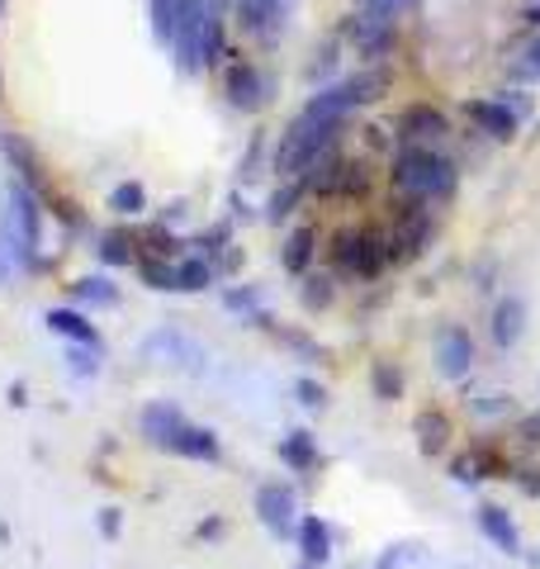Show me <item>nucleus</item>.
<instances>
[{
    "label": "nucleus",
    "mask_w": 540,
    "mask_h": 569,
    "mask_svg": "<svg viewBox=\"0 0 540 569\" xmlns=\"http://www.w3.org/2000/svg\"><path fill=\"white\" fill-rule=\"evenodd\" d=\"M176 20H180V0H152V33L167 48L176 39Z\"/></svg>",
    "instance_id": "15"
},
{
    "label": "nucleus",
    "mask_w": 540,
    "mask_h": 569,
    "mask_svg": "<svg viewBox=\"0 0 540 569\" xmlns=\"http://www.w3.org/2000/svg\"><path fill=\"white\" fill-rule=\"evenodd\" d=\"M337 123L328 114H313V110H299V119L280 133V148H276V171L280 176H309L318 157L332 152L337 142Z\"/></svg>",
    "instance_id": "2"
},
{
    "label": "nucleus",
    "mask_w": 540,
    "mask_h": 569,
    "mask_svg": "<svg viewBox=\"0 0 540 569\" xmlns=\"http://www.w3.org/2000/svg\"><path fill=\"white\" fill-rule=\"evenodd\" d=\"M498 100H502V104H508V110L517 114V123L531 114V96H527V91H498Z\"/></svg>",
    "instance_id": "26"
},
{
    "label": "nucleus",
    "mask_w": 540,
    "mask_h": 569,
    "mask_svg": "<svg viewBox=\"0 0 540 569\" xmlns=\"http://www.w3.org/2000/svg\"><path fill=\"white\" fill-rule=\"evenodd\" d=\"M294 200H299V186H290V190H280L276 200H270V219H284V213L294 209Z\"/></svg>",
    "instance_id": "28"
},
{
    "label": "nucleus",
    "mask_w": 540,
    "mask_h": 569,
    "mask_svg": "<svg viewBox=\"0 0 540 569\" xmlns=\"http://www.w3.org/2000/svg\"><path fill=\"white\" fill-rule=\"evenodd\" d=\"M521 441H527V447H540V408L527 422H521Z\"/></svg>",
    "instance_id": "30"
},
{
    "label": "nucleus",
    "mask_w": 540,
    "mask_h": 569,
    "mask_svg": "<svg viewBox=\"0 0 540 569\" xmlns=\"http://www.w3.org/2000/svg\"><path fill=\"white\" fill-rule=\"evenodd\" d=\"M303 550H309V560H328V550H332V537L322 531L318 518L303 522Z\"/></svg>",
    "instance_id": "20"
},
{
    "label": "nucleus",
    "mask_w": 540,
    "mask_h": 569,
    "mask_svg": "<svg viewBox=\"0 0 540 569\" xmlns=\"http://www.w3.org/2000/svg\"><path fill=\"white\" fill-rule=\"evenodd\" d=\"M332 261H337V271H347V276H380L384 271V261H389V242L380 233H366V228H351V233H337L332 242Z\"/></svg>",
    "instance_id": "3"
},
{
    "label": "nucleus",
    "mask_w": 540,
    "mask_h": 569,
    "mask_svg": "<svg viewBox=\"0 0 540 569\" xmlns=\"http://www.w3.org/2000/svg\"><path fill=\"white\" fill-rule=\"evenodd\" d=\"M450 133V119L437 110V104H403V114H399V138L403 142H437V138H446Z\"/></svg>",
    "instance_id": "6"
},
{
    "label": "nucleus",
    "mask_w": 540,
    "mask_h": 569,
    "mask_svg": "<svg viewBox=\"0 0 540 569\" xmlns=\"http://www.w3.org/2000/svg\"><path fill=\"white\" fill-rule=\"evenodd\" d=\"M299 395H303V403H322V389L318 385H299Z\"/></svg>",
    "instance_id": "31"
},
{
    "label": "nucleus",
    "mask_w": 540,
    "mask_h": 569,
    "mask_svg": "<svg viewBox=\"0 0 540 569\" xmlns=\"http://www.w3.org/2000/svg\"><path fill=\"white\" fill-rule=\"evenodd\" d=\"M209 280H213L209 261H180L176 266V290H204Z\"/></svg>",
    "instance_id": "18"
},
{
    "label": "nucleus",
    "mask_w": 540,
    "mask_h": 569,
    "mask_svg": "<svg viewBox=\"0 0 540 569\" xmlns=\"http://www.w3.org/2000/svg\"><path fill=\"white\" fill-rule=\"evenodd\" d=\"M142 204H148V194H142L138 181H123V186H114V194H110V209H119V213H142Z\"/></svg>",
    "instance_id": "19"
},
{
    "label": "nucleus",
    "mask_w": 540,
    "mask_h": 569,
    "mask_svg": "<svg viewBox=\"0 0 540 569\" xmlns=\"http://www.w3.org/2000/svg\"><path fill=\"white\" fill-rule=\"evenodd\" d=\"M474 361V342H470V332H460V328H446L437 337V370L446 380H460L464 370H470Z\"/></svg>",
    "instance_id": "7"
},
{
    "label": "nucleus",
    "mask_w": 540,
    "mask_h": 569,
    "mask_svg": "<svg viewBox=\"0 0 540 569\" xmlns=\"http://www.w3.org/2000/svg\"><path fill=\"white\" fill-rule=\"evenodd\" d=\"M418 437H422V451L437 456L446 447V437H450V422L437 413V408H427V413H418Z\"/></svg>",
    "instance_id": "14"
},
{
    "label": "nucleus",
    "mask_w": 540,
    "mask_h": 569,
    "mask_svg": "<svg viewBox=\"0 0 540 569\" xmlns=\"http://www.w3.org/2000/svg\"><path fill=\"white\" fill-rule=\"evenodd\" d=\"M370 380H374V395L380 399H403V376H399V366L393 361H374Z\"/></svg>",
    "instance_id": "16"
},
{
    "label": "nucleus",
    "mask_w": 540,
    "mask_h": 569,
    "mask_svg": "<svg viewBox=\"0 0 540 569\" xmlns=\"http://www.w3.org/2000/svg\"><path fill=\"white\" fill-rule=\"evenodd\" d=\"M360 10H374V14H393V20H399L403 10H418V0H360Z\"/></svg>",
    "instance_id": "23"
},
{
    "label": "nucleus",
    "mask_w": 540,
    "mask_h": 569,
    "mask_svg": "<svg viewBox=\"0 0 540 569\" xmlns=\"http://www.w3.org/2000/svg\"><path fill=\"white\" fill-rule=\"evenodd\" d=\"M223 96L232 110H261L266 104V77L251 62H232L223 71Z\"/></svg>",
    "instance_id": "5"
},
{
    "label": "nucleus",
    "mask_w": 540,
    "mask_h": 569,
    "mask_svg": "<svg viewBox=\"0 0 540 569\" xmlns=\"http://www.w3.org/2000/svg\"><path fill=\"white\" fill-rule=\"evenodd\" d=\"M479 527L498 541V550H508V556H517V527L508 522V512H502V508L483 503V508H479Z\"/></svg>",
    "instance_id": "12"
},
{
    "label": "nucleus",
    "mask_w": 540,
    "mask_h": 569,
    "mask_svg": "<svg viewBox=\"0 0 540 569\" xmlns=\"http://www.w3.org/2000/svg\"><path fill=\"white\" fill-rule=\"evenodd\" d=\"M303 299H309V309H322L332 299V280H309V290H303Z\"/></svg>",
    "instance_id": "27"
},
{
    "label": "nucleus",
    "mask_w": 540,
    "mask_h": 569,
    "mask_svg": "<svg viewBox=\"0 0 540 569\" xmlns=\"http://www.w3.org/2000/svg\"><path fill=\"white\" fill-rule=\"evenodd\" d=\"M52 328H58V332H71V337H86V342L96 337V332H90V328L81 323L77 313H52Z\"/></svg>",
    "instance_id": "24"
},
{
    "label": "nucleus",
    "mask_w": 540,
    "mask_h": 569,
    "mask_svg": "<svg viewBox=\"0 0 540 569\" xmlns=\"http://www.w3.org/2000/svg\"><path fill=\"white\" fill-rule=\"evenodd\" d=\"M470 119H474V123H479V129L489 133V138H498V142L517 133V114H512V110H508V104H502L498 96H493V100H470Z\"/></svg>",
    "instance_id": "9"
},
{
    "label": "nucleus",
    "mask_w": 540,
    "mask_h": 569,
    "mask_svg": "<svg viewBox=\"0 0 540 569\" xmlns=\"http://www.w3.org/2000/svg\"><path fill=\"white\" fill-rule=\"evenodd\" d=\"M313 242H318V233H313V228H294V233L284 238V247H280V261H284V271H294V276H303V271H309V261H313Z\"/></svg>",
    "instance_id": "10"
},
{
    "label": "nucleus",
    "mask_w": 540,
    "mask_h": 569,
    "mask_svg": "<svg viewBox=\"0 0 540 569\" xmlns=\"http://www.w3.org/2000/svg\"><path fill=\"white\" fill-rule=\"evenodd\" d=\"M280 456L290 460V466H299V470H309L313 466V441H309V432H290L280 441Z\"/></svg>",
    "instance_id": "17"
},
{
    "label": "nucleus",
    "mask_w": 540,
    "mask_h": 569,
    "mask_svg": "<svg viewBox=\"0 0 540 569\" xmlns=\"http://www.w3.org/2000/svg\"><path fill=\"white\" fill-rule=\"evenodd\" d=\"M393 186L412 200H450L460 186V171L450 157L422 148V142H408V148L393 157Z\"/></svg>",
    "instance_id": "1"
},
{
    "label": "nucleus",
    "mask_w": 540,
    "mask_h": 569,
    "mask_svg": "<svg viewBox=\"0 0 540 569\" xmlns=\"http://www.w3.org/2000/svg\"><path fill=\"white\" fill-rule=\"evenodd\" d=\"M261 148H266L261 138L247 148V157H242V181H251V176H261V171H257V167H261Z\"/></svg>",
    "instance_id": "29"
},
{
    "label": "nucleus",
    "mask_w": 540,
    "mask_h": 569,
    "mask_svg": "<svg viewBox=\"0 0 540 569\" xmlns=\"http://www.w3.org/2000/svg\"><path fill=\"white\" fill-rule=\"evenodd\" d=\"M100 257H104V261H114V266H119V261H133L129 238H123V233H104V238H100Z\"/></svg>",
    "instance_id": "22"
},
{
    "label": "nucleus",
    "mask_w": 540,
    "mask_h": 569,
    "mask_svg": "<svg viewBox=\"0 0 540 569\" xmlns=\"http://www.w3.org/2000/svg\"><path fill=\"white\" fill-rule=\"evenodd\" d=\"M0 6H6V0H0Z\"/></svg>",
    "instance_id": "32"
},
{
    "label": "nucleus",
    "mask_w": 540,
    "mask_h": 569,
    "mask_svg": "<svg viewBox=\"0 0 540 569\" xmlns=\"http://www.w3.org/2000/svg\"><path fill=\"white\" fill-rule=\"evenodd\" d=\"M261 512H266L270 527L284 531V527L294 522V493L280 489V485H266V489H261Z\"/></svg>",
    "instance_id": "11"
},
{
    "label": "nucleus",
    "mask_w": 540,
    "mask_h": 569,
    "mask_svg": "<svg viewBox=\"0 0 540 569\" xmlns=\"http://www.w3.org/2000/svg\"><path fill=\"white\" fill-rule=\"evenodd\" d=\"M81 295L86 299H100V305H114V299H119L110 280H81Z\"/></svg>",
    "instance_id": "25"
},
{
    "label": "nucleus",
    "mask_w": 540,
    "mask_h": 569,
    "mask_svg": "<svg viewBox=\"0 0 540 569\" xmlns=\"http://www.w3.org/2000/svg\"><path fill=\"white\" fill-rule=\"evenodd\" d=\"M167 451H180V456H194V460H219V441L204 427H190L186 418L176 422V432L167 437Z\"/></svg>",
    "instance_id": "8"
},
{
    "label": "nucleus",
    "mask_w": 540,
    "mask_h": 569,
    "mask_svg": "<svg viewBox=\"0 0 540 569\" xmlns=\"http://www.w3.org/2000/svg\"><path fill=\"white\" fill-rule=\"evenodd\" d=\"M521 318H527V309H521V299H502L498 313H493V337L498 347H512L521 337Z\"/></svg>",
    "instance_id": "13"
},
{
    "label": "nucleus",
    "mask_w": 540,
    "mask_h": 569,
    "mask_svg": "<svg viewBox=\"0 0 540 569\" xmlns=\"http://www.w3.org/2000/svg\"><path fill=\"white\" fill-rule=\"evenodd\" d=\"M347 33H351V43H356L360 58L380 62L384 52L393 48V39H399V20H393V14H374V10H356Z\"/></svg>",
    "instance_id": "4"
},
{
    "label": "nucleus",
    "mask_w": 540,
    "mask_h": 569,
    "mask_svg": "<svg viewBox=\"0 0 540 569\" xmlns=\"http://www.w3.org/2000/svg\"><path fill=\"white\" fill-rule=\"evenodd\" d=\"M512 77H517V81H540V39L512 62Z\"/></svg>",
    "instance_id": "21"
}]
</instances>
